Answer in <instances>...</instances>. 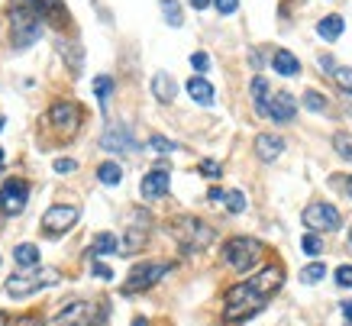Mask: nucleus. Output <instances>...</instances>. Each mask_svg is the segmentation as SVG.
I'll list each match as a JSON object with an SVG mask.
<instances>
[{
  "mask_svg": "<svg viewBox=\"0 0 352 326\" xmlns=\"http://www.w3.org/2000/svg\"><path fill=\"white\" fill-rule=\"evenodd\" d=\"M281 284H285V268H281V265H265L256 278L233 284L223 294V320L236 323V320L256 316L258 310L265 307L268 297L281 291Z\"/></svg>",
  "mask_w": 352,
  "mask_h": 326,
  "instance_id": "1",
  "label": "nucleus"
},
{
  "mask_svg": "<svg viewBox=\"0 0 352 326\" xmlns=\"http://www.w3.org/2000/svg\"><path fill=\"white\" fill-rule=\"evenodd\" d=\"M168 232H171V239L182 246V252H188V255L210 249V242L217 239L214 226H210V223H204L201 217H194V213H182V217H175V220L168 223Z\"/></svg>",
  "mask_w": 352,
  "mask_h": 326,
  "instance_id": "2",
  "label": "nucleus"
},
{
  "mask_svg": "<svg viewBox=\"0 0 352 326\" xmlns=\"http://www.w3.org/2000/svg\"><path fill=\"white\" fill-rule=\"evenodd\" d=\"M39 36H43V17L32 10V7H26L23 0H13V7H10V43H13V49H16V52L30 49Z\"/></svg>",
  "mask_w": 352,
  "mask_h": 326,
  "instance_id": "3",
  "label": "nucleus"
},
{
  "mask_svg": "<svg viewBox=\"0 0 352 326\" xmlns=\"http://www.w3.org/2000/svg\"><path fill=\"white\" fill-rule=\"evenodd\" d=\"M223 265H230L233 272H252L262 259H265V246L256 236H233L223 242Z\"/></svg>",
  "mask_w": 352,
  "mask_h": 326,
  "instance_id": "4",
  "label": "nucleus"
},
{
  "mask_svg": "<svg viewBox=\"0 0 352 326\" xmlns=\"http://www.w3.org/2000/svg\"><path fill=\"white\" fill-rule=\"evenodd\" d=\"M62 281V274H58V268H26V272L20 274H10L7 278V294L13 297V301H23V297H32L36 291H43V287H52V284Z\"/></svg>",
  "mask_w": 352,
  "mask_h": 326,
  "instance_id": "5",
  "label": "nucleus"
},
{
  "mask_svg": "<svg viewBox=\"0 0 352 326\" xmlns=\"http://www.w3.org/2000/svg\"><path fill=\"white\" fill-rule=\"evenodd\" d=\"M168 272H171V265H165V262H142V265H133V272H129V278H126V287H123V294L149 291L152 284H159Z\"/></svg>",
  "mask_w": 352,
  "mask_h": 326,
  "instance_id": "6",
  "label": "nucleus"
},
{
  "mask_svg": "<svg viewBox=\"0 0 352 326\" xmlns=\"http://www.w3.org/2000/svg\"><path fill=\"white\" fill-rule=\"evenodd\" d=\"M300 220H304V226L307 230H320V232H330V230H340V210L333 207V204H323V200H314V204H307L304 207V213H300Z\"/></svg>",
  "mask_w": 352,
  "mask_h": 326,
  "instance_id": "7",
  "label": "nucleus"
},
{
  "mask_svg": "<svg viewBox=\"0 0 352 326\" xmlns=\"http://www.w3.org/2000/svg\"><path fill=\"white\" fill-rule=\"evenodd\" d=\"M78 217H81V210H78L75 204H52V207L43 213V232L55 239V236H62V232L72 230L78 223Z\"/></svg>",
  "mask_w": 352,
  "mask_h": 326,
  "instance_id": "8",
  "label": "nucleus"
},
{
  "mask_svg": "<svg viewBox=\"0 0 352 326\" xmlns=\"http://www.w3.org/2000/svg\"><path fill=\"white\" fill-rule=\"evenodd\" d=\"M94 323H97V307L91 301H68L52 320V326H94Z\"/></svg>",
  "mask_w": 352,
  "mask_h": 326,
  "instance_id": "9",
  "label": "nucleus"
},
{
  "mask_svg": "<svg viewBox=\"0 0 352 326\" xmlns=\"http://www.w3.org/2000/svg\"><path fill=\"white\" fill-rule=\"evenodd\" d=\"M49 123L65 136H75V129L81 127V107L75 100H55L49 107Z\"/></svg>",
  "mask_w": 352,
  "mask_h": 326,
  "instance_id": "10",
  "label": "nucleus"
},
{
  "mask_svg": "<svg viewBox=\"0 0 352 326\" xmlns=\"http://www.w3.org/2000/svg\"><path fill=\"white\" fill-rule=\"evenodd\" d=\"M26 200H30V184H26V181H23V178L3 181V188H0V210L7 213V217L23 213Z\"/></svg>",
  "mask_w": 352,
  "mask_h": 326,
  "instance_id": "11",
  "label": "nucleus"
},
{
  "mask_svg": "<svg viewBox=\"0 0 352 326\" xmlns=\"http://www.w3.org/2000/svg\"><path fill=\"white\" fill-rule=\"evenodd\" d=\"M100 146H104V152H117V155H133L139 149L136 139H133V129L123 127V123L110 127L107 133H104V139H100Z\"/></svg>",
  "mask_w": 352,
  "mask_h": 326,
  "instance_id": "12",
  "label": "nucleus"
},
{
  "mask_svg": "<svg viewBox=\"0 0 352 326\" xmlns=\"http://www.w3.org/2000/svg\"><path fill=\"white\" fill-rule=\"evenodd\" d=\"M168 184H171L168 169H152L149 175L142 178V184H139V194H142L146 200H159V197L168 194Z\"/></svg>",
  "mask_w": 352,
  "mask_h": 326,
  "instance_id": "13",
  "label": "nucleus"
},
{
  "mask_svg": "<svg viewBox=\"0 0 352 326\" xmlns=\"http://www.w3.org/2000/svg\"><path fill=\"white\" fill-rule=\"evenodd\" d=\"M294 113H298V100L291 94H275L272 97V104H268V120H275V123H288V120H294Z\"/></svg>",
  "mask_w": 352,
  "mask_h": 326,
  "instance_id": "14",
  "label": "nucleus"
},
{
  "mask_svg": "<svg viewBox=\"0 0 352 326\" xmlns=\"http://www.w3.org/2000/svg\"><path fill=\"white\" fill-rule=\"evenodd\" d=\"M285 152V139L275 136V133H258L256 136V155L262 162H278Z\"/></svg>",
  "mask_w": 352,
  "mask_h": 326,
  "instance_id": "15",
  "label": "nucleus"
},
{
  "mask_svg": "<svg viewBox=\"0 0 352 326\" xmlns=\"http://www.w3.org/2000/svg\"><path fill=\"white\" fill-rule=\"evenodd\" d=\"M152 94L159 104H171L175 97H178V85H175V78L168 72H155L152 74Z\"/></svg>",
  "mask_w": 352,
  "mask_h": 326,
  "instance_id": "16",
  "label": "nucleus"
},
{
  "mask_svg": "<svg viewBox=\"0 0 352 326\" xmlns=\"http://www.w3.org/2000/svg\"><path fill=\"white\" fill-rule=\"evenodd\" d=\"M249 94H252V110H256L258 116H268V100H272V94H268V81L262 78V74H256V78H252Z\"/></svg>",
  "mask_w": 352,
  "mask_h": 326,
  "instance_id": "17",
  "label": "nucleus"
},
{
  "mask_svg": "<svg viewBox=\"0 0 352 326\" xmlns=\"http://www.w3.org/2000/svg\"><path fill=\"white\" fill-rule=\"evenodd\" d=\"M188 94H191V100H197L201 107L214 104V85H210L204 74H194L191 81H188Z\"/></svg>",
  "mask_w": 352,
  "mask_h": 326,
  "instance_id": "18",
  "label": "nucleus"
},
{
  "mask_svg": "<svg viewBox=\"0 0 352 326\" xmlns=\"http://www.w3.org/2000/svg\"><path fill=\"white\" fill-rule=\"evenodd\" d=\"M272 68H275L278 74H285V78H294V74H300L298 55H291L288 49H275V55H272Z\"/></svg>",
  "mask_w": 352,
  "mask_h": 326,
  "instance_id": "19",
  "label": "nucleus"
},
{
  "mask_svg": "<svg viewBox=\"0 0 352 326\" xmlns=\"http://www.w3.org/2000/svg\"><path fill=\"white\" fill-rule=\"evenodd\" d=\"M342 26H346V23H342L340 13H330V17H323V20L317 23V36L327 39V43H336L342 36Z\"/></svg>",
  "mask_w": 352,
  "mask_h": 326,
  "instance_id": "20",
  "label": "nucleus"
},
{
  "mask_svg": "<svg viewBox=\"0 0 352 326\" xmlns=\"http://www.w3.org/2000/svg\"><path fill=\"white\" fill-rule=\"evenodd\" d=\"M13 262L20 265L23 272H26V268H39V246H32V242H20V246L13 249Z\"/></svg>",
  "mask_w": 352,
  "mask_h": 326,
  "instance_id": "21",
  "label": "nucleus"
},
{
  "mask_svg": "<svg viewBox=\"0 0 352 326\" xmlns=\"http://www.w3.org/2000/svg\"><path fill=\"white\" fill-rule=\"evenodd\" d=\"M146 239H149V232L142 230V226H129L126 232H123V242H120V249H123V255H136L142 246H146Z\"/></svg>",
  "mask_w": 352,
  "mask_h": 326,
  "instance_id": "22",
  "label": "nucleus"
},
{
  "mask_svg": "<svg viewBox=\"0 0 352 326\" xmlns=\"http://www.w3.org/2000/svg\"><path fill=\"white\" fill-rule=\"evenodd\" d=\"M120 249V242H117V236L113 232H97L94 236V242H91V249H87V255H113Z\"/></svg>",
  "mask_w": 352,
  "mask_h": 326,
  "instance_id": "23",
  "label": "nucleus"
},
{
  "mask_svg": "<svg viewBox=\"0 0 352 326\" xmlns=\"http://www.w3.org/2000/svg\"><path fill=\"white\" fill-rule=\"evenodd\" d=\"M97 181L107 184V188H117L120 181H123V169H120L117 162H104V165L97 169Z\"/></svg>",
  "mask_w": 352,
  "mask_h": 326,
  "instance_id": "24",
  "label": "nucleus"
},
{
  "mask_svg": "<svg viewBox=\"0 0 352 326\" xmlns=\"http://www.w3.org/2000/svg\"><path fill=\"white\" fill-rule=\"evenodd\" d=\"M58 52H62V58L68 62V68L72 72H81V65H85V52H81V45H72V43H62L58 45Z\"/></svg>",
  "mask_w": 352,
  "mask_h": 326,
  "instance_id": "25",
  "label": "nucleus"
},
{
  "mask_svg": "<svg viewBox=\"0 0 352 326\" xmlns=\"http://www.w3.org/2000/svg\"><path fill=\"white\" fill-rule=\"evenodd\" d=\"M159 7H162V17H165V23H168V26H175V30H178V26L184 23L182 3H178V0H159Z\"/></svg>",
  "mask_w": 352,
  "mask_h": 326,
  "instance_id": "26",
  "label": "nucleus"
},
{
  "mask_svg": "<svg viewBox=\"0 0 352 326\" xmlns=\"http://www.w3.org/2000/svg\"><path fill=\"white\" fill-rule=\"evenodd\" d=\"M94 94H97V104L107 110V100H110V94H113V78H110V74H97L94 78Z\"/></svg>",
  "mask_w": 352,
  "mask_h": 326,
  "instance_id": "27",
  "label": "nucleus"
},
{
  "mask_svg": "<svg viewBox=\"0 0 352 326\" xmlns=\"http://www.w3.org/2000/svg\"><path fill=\"white\" fill-rule=\"evenodd\" d=\"M146 149L149 152H155V155H171V152H178V142H171V139H165V136H149V142H146Z\"/></svg>",
  "mask_w": 352,
  "mask_h": 326,
  "instance_id": "28",
  "label": "nucleus"
},
{
  "mask_svg": "<svg viewBox=\"0 0 352 326\" xmlns=\"http://www.w3.org/2000/svg\"><path fill=\"white\" fill-rule=\"evenodd\" d=\"M327 278V265L323 262H310L307 268H300V281L304 284H317V281H323Z\"/></svg>",
  "mask_w": 352,
  "mask_h": 326,
  "instance_id": "29",
  "label": "nucleus"
},
{
  "mask_svg": "<svg viewBox=\"0 0 352 326\" xmlns=\"http://www.w3.org/2000/svg\"><path fill=\"white\" fill-rule=\"evenodd\" d=\"M333 149H336V155L340 158L352 162V136L349 133H336V136H333Z\"/></svg>",
  "mask_w": 352,
  "mask_h": 326,
  "instance_id": "30",
  "label": "nucleus"
},
{
  "mask_svg": "<svg viewBox=\"0 0 352 326\" xmlns=\"http://www.w3.org/2000/svg\"><path fill=\"white\" fill-rule=\"evenodd\" d=\"M223 204H226V210H230V213H243V210H245V204H249V200H245V194H243V191H226Z\"/></svg>",
  "mask_w": 352,
  "mask_h": 326,
  "instance_id": "31",
  "label": "nucleus"
},
{
  "mask_svg": "<svg viewBox=\"0 0 352 326\" xmlns=\"http://www.w3.org/2000/svg\"><path fill=\"white\" fill-rule=\"evenodd\" d=\"M300 249H304V255H320L323 252V239L317 236V232H307V236L300 239Z\"/></svg>",
  "mask_w": 352,
  "mask_h": 326,
  "instance_id": "32",
  "label": "nucleus"
},
{
  "mask_svg": "<svg viewBox=\"0 0 352 326\" xmlns=\"http://www.w3.org/2000/svg\"><path fill=\"white\" fill-rule=\"evenodd\" d=\"M333 81H336L342 91H349V94H352V68H346V65H336V68H333Z\"/></svg>",
  "mask_w": 352,
  "mask_h": 326,
  "instance_id": "33",
  "label": "nucleus"
},
{
  "mask_svg": "<svg viewBox=\"0 0 352 326\" xmlns=\"http://www.w3.org/2000/svg\"><path fill=\"white\" fill-rule=\"evenodd\" d=\"M304 107L314 110V113H320V110H327V97H323L320 91H307V94H304Z\"/></svg>",
  "mask_w": 352,
  "mask_h": 326,
  "instance_id": "34",
  "label": "nucleus"
},
{
  "mask_svg": "<svg viewBox=\"0 0 352 326\" xmlns=\"http://www.w3.org/2000/svg\"><path fill=\"white\" fill-rule=\"evenodd\" d=\"M197 171H201L204 178H210V181H217L220 175H223V169H220V162H214V158H204L201 165H197Z\"/></svg>",
  "mask_w": 352,
  "mask_h": 326,
  "instance_id": "35",
  "label": "nucleus"
},
{
  "mask_svg": "<svg viewBox=\"0 0 352 326\" xmlns=\"http://www.w3.org/2000/svg\"><path fill=\"white\" fill-rule=\"evenodd\" d=\"M336 284L340 287H352V265H340L336 268Z\"/></svg>",
  "mask_w": 352,
  "mask_h": 326,
  "instance_id": "36",
  "label": "nucleus"
},
{
  "mask_svg": "<svg viewBox=\"0 0 352 326\" xmlns=\"http://www.w3.org/2000/svg\"><path fill=\"white\" fill-rule=\"evenodd\" d=\"M58 175H68V171H75L78 169V162L75 158H55V165H52Z\"/></svg>",
  "mask_w": 352,
  "mask_h": 326,
  "instance_id": "37",
  "label": "nucleus"
},
{
  "mask_svg": "<svg viewBox=\"0 0 352 326\" xmlns=\"http://www.w3.org/2000/svg\"><path fill=\"white\" fill-rule=\"evenodd\" d=\"M191 68L194 72H207V68H210V58H207L204 52H194L191 55Z\"/></svg>",
  "mask_w": 352,
  "mask_h": 326,
  "instance_id": "38",
  "label": "nucleus"
},
{
  "mask_svg": "<svg viewBox=\"0 0 352 326\" xmlns=\"http://www.w3.org/2000/svg\"><path fill=\"white\" fill-rule=\"evenodd\" d=\"M214 7H217L220 13H223V17H230V13H236L239 0H214Z\"/></svg>",
  "mask_w": 352,
  "mask_h": 326,
  "instance_id": "39",
  "label": "nucleus"
},
{
  "mask_svg": "<svg viewBox=\"0 0 352 326\" xmlns=\"http://www.w3.org/2000/svg\"><path fill=\"white\" fill-rule=\"evenodd\" d=\"M91 272H94V278H100V281H110V278H113L110 265H104V262H94V268H91Z\"/></svg>",
  "mask_w": 352,
  "mask_h": 326,
  "instance_id": "40",
  "label": "nucleus"
},
{
  "mask_svg": "<svg viewBox=\"0 0 352 326\" xmlns=\"http://www.w3.org/2000/svg\"><path fill=\"white\" fill-rule=\"evenodd\" d=\"M13 326H45V323H43V316H20Z\"/></svg>",
  "mask_w": 352,
  "mask_h": 326,
  "instance_id": "41",
  "label": "nucleus"
},
{
  "mask_svg": "<svg viewBox=\"0 0 352 326\" xmlns=\"http://www.w3.org/2000/svg\"><path fill=\"white\" fill-rule=\"evenodd\" d=\"M207 197H210V200H217V204H223L226 191H223V188H210V191H207Z\"/></svg>",
  "mask_w": 352,
  "mask_h": 326,
  "instance_id": "42",
  "label": "nucleus"
},
{
  "mask_svg": "<svg viewBox=\"0 0 352 326\" xmlns=\"http://www.w3.org/2000/svg\"><path fill=\"white\" fill-rule=\"evenodd\" d=\"M320 68H327V72L333 74V68H336V62H333V55H320Z\"/></svg>",
  "mask_w": 352,
  "mask_h": 326,
  "instance_id": "43",
  "label": "nucleus"
},
{
  "mask_svg": "<svg viewBox=\"0 0 352 326\" xmlns=\"http://www.w3.org/2000/svg\"><path fill=\"white\" fill-rule=\"evenodd\" d=\"M342 316H346V323L352 326V301H349V304H342Z\"/></svg>",
  "mask_w": 352,
  "mask_h": 326,
  "instance_id": "44",
  "label": "nucleus"
},
{
  "mask_svg": "<svg viewBox=\"0 0 352 326\" xmlns=\"http://www.w3.org/2000/svg\"><path fill=\"white\" fill-rule=\"evenodd\" d=\"M194 10H204V7H210V0H191Z\"/></svg>",
  "mask_w": 352,
  "mask_h": 326,
  "instance_id": "45",
  "label": "nucleus"
},
{
  "mask_svg": "<svg viewBox=\"0 0 352 326\" xmlns=\"http://www.w3.org/2000/svg\"><path fill=\"white\" fill-rule=\"evenodd\" d=\"M133 326H149V320H146V316H136V320H133Z\"/></svg>",
  "mask_w": 352,
  "mask_h": 326,
  "instance_id": "46",
  "label": "nucleus"
},
{
  "mask_svg": "<svg viewBox=\"0 0 352 326\" xmlns=\"http://www.w3.org/2000/svg\"><path fill=\"white\" fill-rule=\"evenodd\" d=\"M0 326H13V323H10V316H7V314H0Z\"/></svg>",
  "mask_w": 352,
  "mask_h": 326,
  "instance_id": "47",
  "label": "nucleus"
},
{
  "mask_svg": "<svg viewBox=\"0 0 352 326\" xmlns=\"http://www.w3.org/2000/svg\"><path fill=\"white\" fill-rule=\"evenodd\" d=\"M346 116H349V123H352V100L346 104Z\"/></svg>",
  "mask_w": 352,
  "mask_h": 326,
  "instance_id": "48",
  "label": "nucleus"
},
{
  "mask_svg": "<svg viewBox=\"0 0 352 326\" xmlns=\"http://www.w3.org/2000/svg\"><path fill=\"white\" fill-rule=\"evenodd\" d=\"M346 194H349V197H352V178L346 181Z\"/></svg>",
  "mask_w": 352,
  "mask_h": 326,
  "instance_id": "49",
  "label": "nucleus"
},
{
  "mask_svg": "<svg viewBox=\"0 0 352 326\" xmlns=\"http://www.w3.org/2000/svg\"><path fill=\"white\" fill-rule=\"evenodd\" d=\"M349 249H352V230H349Z\"/></svg>",
  "mask_w": 352,
  "mask_h": 326,
  "instance_id": "50",
  "label": "nucleus"
},
{
  "mask_svg": "<svg viewBox=\"0 0 352 326\" xmlns=\"http://www.w3.org/2000/svg\"><path fill=\"white\" fill-rule=\"evenodd\" d=\"M0 129H3V116H0Z\"/></svg>",
  "mask_w": 352,
  "mask_h": 326,
  "instance_id": "51",
  "label": "nucleus"
}]
</instances>
